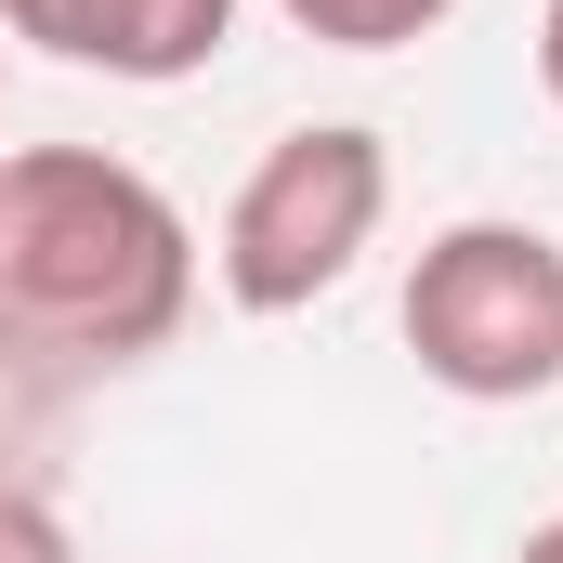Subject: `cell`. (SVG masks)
<instances>
[{"instance_id": "obj_1", "label": "cell", "mask_w": 563, "mask_h": 563, "mask_svg": "<svg viewBox=\"0 0 563 563\" xmlns=\"http://www.w3.org/2000/svg\"><path fill=\"white\" fill-rule=\"evenodd\" d=\"M197 301L184 210L106 144H26L0 157V328L53 354H157Z\"/></svg>"}, {"instance_id": "obj_2", "label": "cell", "mask_w": 563, "mask_h": 563, "mask_svg": "<svg viewBox=\"0 0 563 563\" xmlns=\"http://www.w3.org/2000/svg\"><path fill=\"white\" fill-rule=\"evenodd\" d=\"M407 354L459 407L563 394V236L538 223H445L407 276Z\"/></svg>"}, {"instance_id": "obj_3", "label": "cell", "mask_w": 563, "mask_h": 563, "mask_svg": "<svg viewBox=\"0 0 563 563\" xmlns=\"http://www.w3.org/2000/svg\"><path fill=\"white\" fill-rule=\"evenodd\" d=\"M380 210H394L380 132L314 119V132L263 144V170H250L236 210H223V301H236V314H301V301H328V288L367 263Z\"/></svg>"}, {"instance_id": "obj_4", "label": "cell", "mask_w": 563, "mask_h": 563, "mask_svg": "<svg viewBox=\"0 0 563 563\" xmlns=\"http://www.w3.org/2000/svg\"><path fill=\"white\" fill-rule=\"evenodd\" d=\"M0 40H40L53 66L92 79H197L236 40V0H0Z\"/></svg>"}, {"instance_id": "obj_5", "label": "cell", "mask_w": 563, "mask_h": 563, "mask_svg": "<svg viewBox=\"0 0 563 563\" xmlns=\"http://www.w3.org/2000/svg\"><path fill=\"white\" fill-rule=\"evenodd\" d=\"M301 40H328V53H407V40H432L459 0H276Z\"/></svg>"}, {"instance_id": "obj_6", "label": "cell", "mask_w": 563, "mask_h": 563, "mask_svg": "<svg viewBox=\"0 0 563 563\" xmlns=\"http://www.w3.org/2000/svg\"><path fill=\"white\" fill-rule=\"evenodd\" d=\"M0 563H79L66 511H53L40 485H0Z\"/></svg>"}, {"instance_id": "obj_7", "label": "cell", "mask_w": 563, "mask_h": 563, "mask_svg": "<svg viewBox=\"0 0 563 563\" xmlns=\"http://www.w3.org/2000/svg\"><path fill=\"white\" fill-rule=\"evenodd\" d=\"M538 79H551V106H563V0L538 13Z\"/></svg>"}, {"instance_id": "obj_8", "label": "cell", "mask_w": 563, "mask_h": 563, "mask_svg": "<svg viewBox=\"0 0 563 563\" xmlns=\"http://www.w3.org/2000/svg\"><path fill=\"white\" fill-rule=\"evenodd\" d=\"M511 563H563V525H525V551Z\"/></svg>"}]
</instances>
